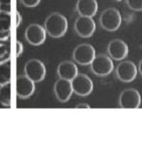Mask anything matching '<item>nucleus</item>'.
I'll return each instance as SVG.
<instances>
[{
	"instance_id": "a211bd4d",
	"label": "nucleus",
	"mask_w": 142,
	"mask_h": 152,
	"mask_svg": "<svg viewBox=\"0 0 142 152\" xmlns=\"http://www.w3.org/2000/svg\"><path fill=\"white\" fill-rule=\"evenodd\" d=\"M11 63L10 61L0 63V86L10 83Z\"/></svg>"
},
{
	"instance_id": "5701e85b",
	"label": "nucleus",
	"mask_w": 142,
	"mask_h": 152,
	"mask_svg": "<svg viewBox=\"0 0 142 152\" xmlns=\"http://www.w3.org/2000/svg\"><path fill=\"white\" fill-rule=\"evenodd\" d=\"M21 23H22V16L20 15V12H17V13H16V23H15L16 27L18 28Z\"/></svg>"
},
{
	"instance_id": "4be33fe9",
	"label": "nucleus",
	"mask_w": 142,
	"mask_h": 152,
	"mask_svg": "<svg viewBox=\"0 0 142 152\" xmlns=\"http://www.w3.org/2000/svg\"><path fill=\"white\" fill-rule=\"evenodd\" d=\"M23 50H24V46H23V44L20 42V41H17L16 42V56L19 57L20 56L22 53H23Z\"/></svg>"
},
{
	"instance_id": "dca6fc26",
	"label": "nucleus",
	"mask_w": 142,
	"mask_h": 152,
	"mask_svg": "<svg viewBox=\"0 0 142 152\" xmlns=\"http://www.w3.org/2000/svg\"><path fill=\"white\" fill-rule=\"evenodd\" d=\"M10 14L0 11V39H10Z\"/></svg>"
},
{
	"instance_id": "7ed1b4c3",
	"label": "nucleus",
	"mask_w": 142,
	"mask_h": 152,
	"mask_svg": "<svg viewBox=\"0 0 142 152\" xmlns=\"http://www.w3.org/2000/svg\"><path fill=\"white\" fill-rule=\"evenodd\" d=\"M90 68L98 77H106L113 72V62L109 56L100 54L96 56L90 64Z\"/></svg>"
},
{
	"instance_id": "0eeeda50",
	"label": "nucleus",
	"mask_w": 142,
	"mask_h": 152,
	"mask_svg": "<svg viewBox=\"0 0 142 152\" xmlns=\"http://www.w3.org/2000/svg\"><path fill=\"white\" fill-rule=\"evenodd\" d=\"M137 66L131 61H124L116 67V76L123 83H131L136 78Z\"/></svg>"
},
{
	"instance_id": "6e6552de",
	"label": "nucleus",
	"mask_w": 142,
	"mask_h": 152,
	"mask_svg": "<svg viewBox=\"0 0 142 152\" xmlns=\"http://www.w3.org/2000/svg\"><path fill=\"white\" fill-rule=\"evenodd\" d=\"M119 103L122 108H138L141 103V96L136 89H125L119 95Z\"/></svg>"
},
{
	"instance_id": "aec40b11",
	"label": "nucleus",
	"mask_w": 142,
	"mask_h": 152,
	"mask_svg": "<svg viewBox=\"0 0 142 152\" xmlns=\"http://www.w3.org/2000/svg\"><path fill=\"white\" fill-rule=\"evenodd\" d=\"M126 4L130 10L142 11V0H126Z\"/></svg>"
},
{
	"instance_id": "9b49d317",
	"label": "nucleus",
	"mask_w": 142,
	"mask_h": 152,
	"mask_svg": "<svg viewBox=\"0 0 142 152\" xmlns=\"http://www.w3.org/2000/svg\"><path fill=\"white\" fill-rule=\"evenodd\" d=\"M34 83L26 75H20L16 79V94L20 98H29L34 93Z\"/></svg>"
},
{
	"instance_id": "a878e982",
	"label": "nucleus",
	"mask_w": 142,
	"mask_h": 152,
	"mask_svg": "<svg viewBox=\"0 0 142 152\" xmlns=\"http://www.w3.org/2000/svg\"><path fill=\"white\" fill-rule=\"evenodd\" d=\"M115 1H118V2H120L121 0H115Z\"/></svg>"
},
{
	"instance_id": "f3484780",
	"label": "nucleus",
	"mask_w": 142,
	"mask_h": 152,
	"mask_svg": "<svg viewBox=\"0 0 142 152\" xmlns=\"http://www.w3.org/2000/svg\"><path fill=\"white\" fill-rule=\"evenodd\" d=\"M0 103L4 107L11 106V84H4L0 86Z\"/></svg>"
},
{
	"instance_id": "39448f33",
	"label": "nucleus",
	"mask_w": 142,
	"mask_h": 152,
	"mask_svg": "<svg viewBox=\"0 0 142 152\" xmlns=\"http://www.w3.org/2000/svg\"><path fill=\"white\" fill-rule=\"evenodd\" d=\"M46 73L45 64L38 59L29 60L25 66V75L30 78L34 83L44 80Z\"/></svg>"
},
{
	"instance_id": "412c9836",
	"label": "nucleus",
	"mask_w": 142,
	"mask_h": 152,
	"mask_svg": "<svg viewBox=\"0 0 142 152\" xmlns=\"http://www.w3.org/2000/svg\"><path fill=\"white\" fill-rule=\"evenodd\" d=\"M22 4L27 8H34L40 3V0H20Z\"/></svg>"
},
{
	"instance_id": "2eb2a0df",
	"label": "nucleus",
	"mask_w": 142,
	"mask_h": 152,
	"mask_svg": "<svg viewBox=\"0 0 142 152\" xmlns=\"http://www.w3.org/2000/svg\"><path fill=\"white\" fill-rule=\"evenodd\" d=\"M76 10L81 16L93 17L98 12V2L97 0H78Z\"/></svg>"
},
{
	"instance_id": "b1692460",
	"label": "nucleus",
	"mask_w": 142,
	"mask_h": 152,
	"mask_svg": "<svg viewBox=\"0 0 142 152\" xmlns=\"http://www.w3.org/2000/svg\"><path fill=\"white\" fill-rule=\"evenodd\" d=\"M76 108H91L90 105L88 103H79L78 105H76Z\"/></svg>"
},
{
	"instance_id": "f03ea898",
	"label": "nucleus",
	"mask_w": 142,
	"mask_h": 152,
	"mask_svg": "<svg viewBox=\"0 0 142 152\" xmlns=\"http://www.w3.org/2000/svg\"><path fill=\"white\" fill-rule=\"evenodd\" d=\"M99 23L103 30L107 31H116L122 24V17L119 11L114 8L107 9L100 15Z\"/></svg>"
},
{
	"instance_id": "f257e3e1",
	"label": "nucleus",
	"mask_w": 142,
	"mask_h": 152,
	"mask_svg": "<svg viewBox=\"0 0 142 152\" xmlns=\"http://www.w3.org/2000/svg\"><path fill=\"white\" fill-rule=\"evenodd\" d=\"M68 27L67 18L60 13H52L46 18L44 28L46 34L52 38H61L66 34Z\"/></svg>"
},
{
	"instance_id": "6ab92c4d",
	"label": "nucleus",
	"mask_w": 142,
	"mask_h": 152,
	"mask_svg": "<svg viewBox=\"0 0 142 152\" xmlns=\"http://www.w3.org/2000/svg\"><path fill=\"white\" fill-rule=\"evenodd\" d=\"M10 39H0V63L10 61Z\"/></svg>"
},
{
	"instance_id": "20e7f679",
	"label": "nucleus",
	"mask_w": 142,
	"mask_h": 152,
	"mask_svg": "<svg viewBox=\"0 0 142 152\" xmlns=\"http://www.w3.org/2000/svg\"><path fill=\"white\" fill-rule=\"evenodd\" d=\"M96 56V51L93 45L89 44L78 45L73 50L72 58L75 62L82 66L90 65Z\"/></svg>"
},
{
	"instance_id": "423d86ee",
	"label": "nucleus",
	"mask_w": 142,
	"mask_h": 152,
	"mask_svg": "<svg viewBox=\"0 0 142 152\" xmlns=\"http://www.w3.org/2000/svg\"><path fill=\"white\" fill-rule=\"evenodd\" d=\"M73 93L80 97H87L93 90V83L91 78L85 74H78L72 81Z\"/></svg>"
},
{
	"instance_id": "ddd939ff",
	"label": "nucleus",
	"mask_w": 142,
	"mask_h": 152,
	"mask_svg": "<svg viewBox=\"0 0 142 152\" xmlns=\"http://www.w3.org/2000/svg\"><path fill=\"white\" fill-rule=\"evenodd\" d=\"M54 93L56 98L61 103L67 102L73 93L71 81L59 78L55 83Z\"/></svg>"
},
{
	"instance_id": "f8f14e48",
	"label": "nucleus",
	"mask_w": 142,
	"mask_h": 152,
	"mask_svg": "<svg viewBox=\"0 0 142 152\" xmlns=\"http://www.w3.org/2000/svg\"><path fill=\"white\" fill-rule=\"evenodd\" d=\"M108 54L114 61H122L129 54V47L122 39H113L108 45Z\"/></svg>"
},
{
	"instance_id": "393cba45",
	"label": "nucleus",
	"mask_w": 142,
	"mask_h": 152,
	"mask_svg": "<svg viewBox=\"0 0 142 152\" xmlns=\"http://www.w3.org/2000/svg\"><path fill=\"white\" fill-rule=\"evenodd\" d=\"M138 70H139V72H140V74L141 75V77H142V59L141 60V61H140V63H139V66H138Z\"/></svg>"
},
{
	"instance_id": "9d476101",
	"label": "nucleus",
	"mask_w": 142,
	"mask_h": 152,
	"mask_svg": "<svg viewBox=\"0 0 142 152\" xmlns=\"http://www.w3.org/2000/svg\"><path fill=\"white\" fill-rule=\"evenodd\" d=\"M25 36L29 44L38 46L42 45L46 38V31L43 26L38 24H31L25 30Z\"/></svg>"
},
{
	"instance_id": "1a4fd4ad",
	"label": "nucleus",
	"mask_w": 142,
	"mask_h": 152,
	"mask_svg": "<svg viewBox=\"0 0 142 152\" xmlns=\"http://www.w3.org/2000/svg\"><path fill=\"white\" fill-rule=\"evenodd\" d=\"M74 29L79 36L83 38H89L94 34L96 30V25L93 20V17L80 15L75 21Z\"/></svg>"
},
{
	"instance_id": "4468645a",
	"label": "nucleus",
	"mask_w": 142,
	"mask_h": 152,
	"mask_svg": "<svg viewBox=\"0 0 142 152\" xmlns=\"http://www.w3.org/2000/svg\"><path fill=\"white\" fill-rule=\"evenodd\" d=\"M78 74V69L75 62L64 61L57 66V75L60 78L72 81Z\"/></svg>"
}]
</instances>
